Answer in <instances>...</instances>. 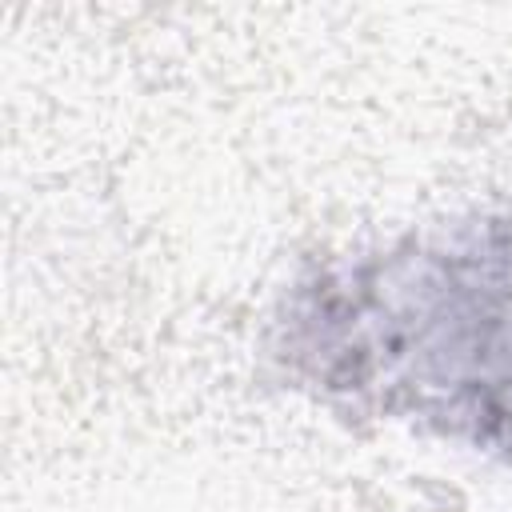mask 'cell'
<instances>
[{
    "mask_svg": "<svg viewBox=\"0 0 512 512\" xmlns=\"http://www.w3.org/2000/svg\"><path fill=\"white\" fill-rule=\"evenodd\" d=\"M272 356L344 412L512 456V212H472L300 276Z\"/></svg>",
    "mask_w": 512,
    "mask_h": 512,
    "instance_id": "6da1fadb",
    "label": "cell"
}]
</instances>
